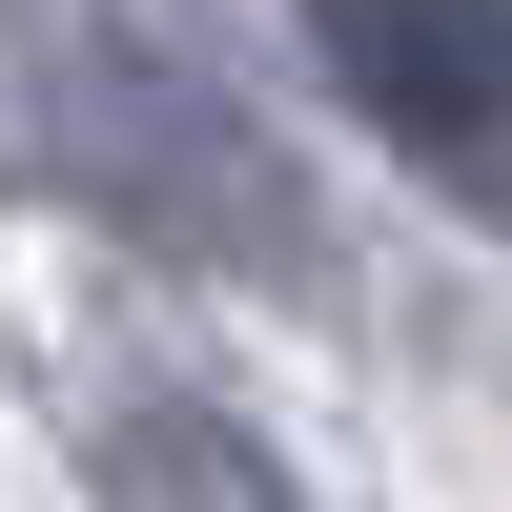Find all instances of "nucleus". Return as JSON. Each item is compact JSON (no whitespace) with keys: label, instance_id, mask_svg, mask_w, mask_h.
<instances>
[{"label":"nucleus","instance_id":"obj_2","mask_svg":"<svg viewBox=\"0 0 512 512\" xmlns=\"http://www.w3.org/2000/svg\"><path fill=\"white\" fill-rule=\"evenodd\" d=\"M308 41L451 205L512 226V0H308Z\"/></svg>","mask_w":512,"mask_h":512},{"label":"nucleus","instance_id":"obj_3","mask_svg":"<svg viewBox=\"0 0 512 512\" xmlns=\"http://www.w3.org/2000/svg\"><path fill=\"white\" fill-rule=\"evenodd\" d=\"M103 492L123 512H287V492H246V431H226V410H123V431H103Z\"/></svg>","mask_w":512,"mask_h":512},{"label":"nucleus","instance_id":"obj_1","mask_svg":"<svg viewBox=\"0 0 512 512\" xmlns=\"http://www.w3.org/2000/svg\"><path fill=\"white\" fill-rule=\"evenodd\" d=\"M62 144H82V185L123 205V226H164V246H226V267H308V205L267 185V144H246L226 103H205L164 41H62Z\"/></svg>","mask_w":512,"mask_h":512}]
</instances>
